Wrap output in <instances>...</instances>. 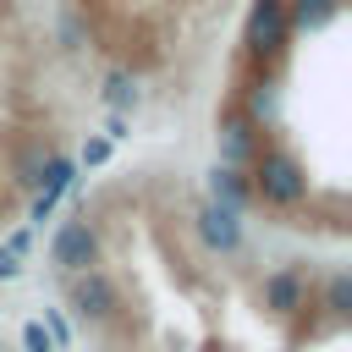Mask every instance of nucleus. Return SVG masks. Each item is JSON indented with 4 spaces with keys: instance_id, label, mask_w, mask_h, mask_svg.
Returning a JSON list of instances; mask_svg holds the SVG:
<instances>
[{
    "instance_id": "nucleus-1",
    "label": "nucleus",
    "mask_w": 352,
    "mask_h": 352,
    "mask_svg": "<svg viewBox=\"0 0 352 352\" xmlns=\"http://www.w3.org/2000/svg\"><path fill=\"white\" fill-rule=\"evenodd\" d=\"M253 192H258L264 204L292 209V204L308 192V176H302V165H297L292 154H264V160H258V170H253Z\"/></svg>"
},
{
    "instance_id": "nucleus-2",
    "label": "nucleus",
    "mask_w": 352,
    "mask_h": 352,
    "mask_svg": "<svg viewBox=\"0 0 352 352\" xmlns=\"http://www.w3.org/2000/svg\"><path fill=\"white\" fill-rule=\"evenodd\" d=\"M50 258H55L66 275L99 264V231H94L88 220H66V226L55 231V242H50Z\"/></svg>"
},
{
    "instance_id": "nucleus-3",
    "label": "nucleus",
    "mask_w": 352,
    "mask_h": 352,
    "mask_svg": "<svg viewBox=\"0 0 352 352\" xmlns=\"http://www.w3.org/2000/svg\"><path fill=\"white\" fill-rule=\"evenodd\" d=\"M286 0H253V11H248V50L253 55H275L280 44H286Z\"/></svg>"
},
{
    "instance_id": "nucleus-4",
    "label": "nucleus",
    "mask_w": 352,
    "mask_h": 352,
    "mask_svg": "<svg viewBox=\"0 0 352 352\" xmlns=\"http://www.w3.org/2000/svg\"><path fill=\"white\" fill-rule=\"evenodd\" d=\"M198 236L209 253H236L242 242V226H236V209H220V204H204L198 209Z\"/></svg>"
},
{
    "instance_id": "nucleus-5",
    "label": "nucleus",
    "mask_w": 352,
    "mask_h": 352,
    "mask_svg": "<svg viewBox=\"0 0 352 352\" xmlns=\"http://www.w3.org/2000/svg\"><path fill=\"white\" fill-rule=\"evenodd\" d=\"M209 192H214L220 209H236V214H242V204H248V182H242L231 165H214V170H209Z\"/></svg>"
},
{
    "instance_id": "nucleus-6",
    "label": "nucleus",
    "mask_w": 352,
    "mask_h": 352,
    "mask_svg": "<svg viewBox=\"0 0 352 352\" xmlns=\"http://www.w3.org/2000/svg\"><path fill=\"white\" fill-rule=\"evenodd\" d=\"M341 0H286V28H324Z\"/></svg>"
},
{
    "instance_id": "nucleus-7",
    "label": "nucleus",
    "mask_w": 352,
    "mask_h": 352,
    "mask_svg": "<svg viewBox=\"0 0 352 352\" xmlns=\"http://www.w3.org/2000/svg\"><path fill=\"white\" fill-rule=\"evenodd\" d=\"M220 148H226V160H242V154L253 148V121H242V116H231V121L220 126Z\"/></svg>"
},
{
    "instance_id": "nucleus-8",
    "label": "nucleus",
    "mask_w": 352,
    "mask_h": 352,
    "mask_svg": "<svg viewBox=\"0 0 352 352\" xmlns=\"http://www.w3.org/2000/svg\"><path fill=\"white\" fill-rule=\"evenodd\" d=\"M104 104H110V110H132V104H138V82H132L126 72H110V77H104Z\"/></svg>"
},
{
    "instance_id": "nucleus-9",
    "label": "nucleus",
    "mask_w": 352,
    "mask_h": 352,
    "mask_svg": "<svg viewBox=\"0 0 352 352\" xmlns=\"http://www.w3.org/2000/svg\"><path fill=\"white\" fill-rule=\"evenodd\" d=\"M104 154H110V143H104V138H94V143H88V148H82V160H88V165H99V160H104Z\"/></svg>"
},
{
    "instance_id": "nucleus-10",
    "label": "nucleus",
    "mask_w": 352,
    "mask_h": 352,
    "mask_svg": "<svg viewBox=\"0 0 352 352\" xmlns=\"http://www.w3.org/2000/svg\"><path fill=\"white\" fill-rule=\"evenodd\" d=\"M28 352H50V336L38 324H28Z\"/></svg>"
}]
</instances>
